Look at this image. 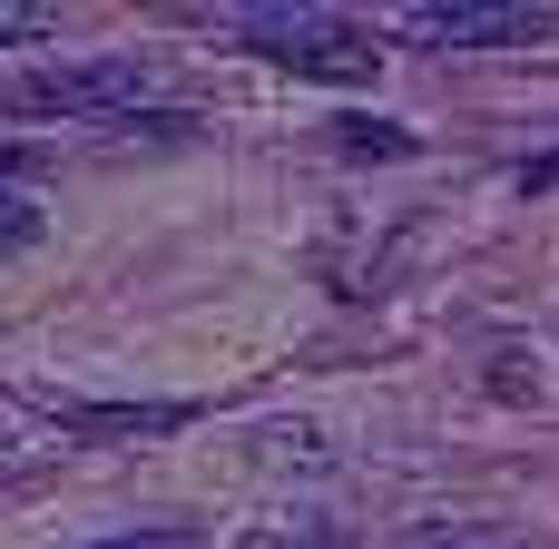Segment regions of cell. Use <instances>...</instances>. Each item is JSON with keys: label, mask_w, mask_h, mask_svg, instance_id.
Returning a JSON list of instances; mask_svg holds the SVG:
<instances>
[{"label": "cell", "mask_w": 559, "mask_h": 549, "mask_svg": "<svg viewBox=\"0 0 559 549\" xmlns=\"http://www.w3.org/2000/svg\"><path fill=\"white\" fill-rule=\"evenodd\" d=\"M157 98V59H69V69H39L10 88V118H128Z\"/></svg>", "instance_id": "cell-2"}, {"label": "cell", "mask_w": 559, "mask_h": 549, "mask_svg": "<svg viewBox=\"0 0 559 549\" xmlns=\"http://www.w3.org/2000/svg\"><path fill=\"white\" fill-rule=\"evenodd\" d=\"M559 187V157H531V167H521V196H550Z\"/></svg>", "instance_id": "cell-7"}, {"label": "cell", "mask_w": 559, "mask_h": 549, "mask_svg": "<svg viewBox=\"0 0 559 549\" xmlns=\"http://www.w3.org/2000/svg\"><path fill=\"white\" fill-rule=\"evenodd\" d=\"M39 226H49V216H39L20 187H0V265H10V255H29V246H39Z\"/></svg>", "instance_id": "cell-4"}, {"label": "cell", "mask_w": 559, "mask_h": 549, "mask_svg": "<svg viewBox=\"0 0 559 549\" xmlns=\"http://www.w3.org/2000/svg\"><path fill=\"white\" fill-rule=\"evenodd\" d=\"M236 549H295V540H285V530H265V521H255V530H246V540H236Z\"/></svg>", "instance_id": "cell-8"}, {"label": "cell", "mask_w": 559, "mask_h": 549, "mask_svg": "<svg viewBox=\"0 0 559 549\" xmlns=\"http://www.w3.org/2000/svg\"><path fill=\"white\" fill-rule=\"evenodd\" d=\"M59 29V10H39V0H0V39L10 49H29V39H49Z\"/></svg>", "instance_id": "cell-5"}, {"label": "cell", "mask_w": 559, "mask_h": 549, "mask_svg": "<svg viewBox=\"0 0 559 549\" xmlns=\"http://www.w3.org/2000/svg\"><path fill=\"white\" fill-rule=\"evenodd\" d=\"M98 549H206L197 530H118V540H98Z\"/></svg>", "instance_id": "cell-6"}, {"label": "cell", "mask_w": 559, "mask_h": 549, "mask_svg": "<svg viewBox=\"0 0 559 549\" xmlns=\"http://www.w3.org/2000/svg\"><path fill=\"white\" fill-rule=\"evenodd\" d=\"M226 29L255 39L275 69H305V79H334V88H364L373 59H383L354 20H334V10H226Z\"/></svg>", "instance_id": "cell-1"}, {"label": "cell", "mask_w": 559, "mask_h": 549, "mask_svg": "<svg viewBox=\"0 0 559 549\" xmlns=\"http://www.w3.org/2000/svg\"><path fill=\"white\" fill-rule=\"evenodd\" d=\"M393 29L423 49H531L559 29V10H540V0H413Z\"/></svg>", "instance_id": "cell-3"}]
</instances>
